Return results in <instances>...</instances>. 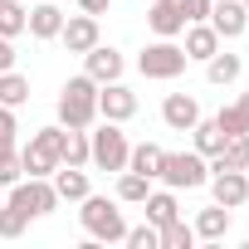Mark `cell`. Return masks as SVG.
<instances>
[{
  "label": "cell",
  "instance_id": "8",
  "mask_svg": "<svg viewBox=\"0 0 249 249\" xmlns=\"http://www.w3.org/2000/svg\"><path fill=\"white\" fill-rule=\"evenodd\" d=\"M210 196H215V205H225V210H239L244 200H249V176L244 171H234V166H210Z\"/></svg>",
  "mask_w": 249,
  "mask_h": 249
},
{
  "label": "cell",
  "instance_id": "35",
  "mask_svg": "<svg viewBox=\"0 0 249 249\" xmlns=\"http://www.w3.org/2000/svg\"><path fill=\"white\" fill-rule=\"evenodd\" d=\"M5 69H15V39L0 35V73H5Z\"/></svg>",
  "mask_w": 249,
  "mask_h": 249
},
{
  "label": "cell",
  "instance_id": "12",
  "mask_svg": "<svg viewBox=\"0 0 249 249\" xmlns=\"http://www.w3.org/2000/svg\"><path fill=\"white\" fill-rule=\"evenodd\" d=\"M59 39H64L69 54H88V49L98 44V15H64Z\"/></svg>",
  "mask_w": 249,
  "mask_h": 249
},
{
  "label": "cell",
  "instance_id": "26",
  "mask_svg": "<svg viewBox=\"0 0 249 249\" xmlns=\"http://www.w3.org/2000/svg\"><path fill=\"white\" fill-rule=\"evenodd\" d=\"M210 166H234V171H244V166H249V132L225 137V152H220V157H210Z\"/></svg>",
  "mask_w": 249,
  "mask_h": 249
},
{
  "label": "cell",
  "instance_id": "39",
  "mask_svg": "<svg viewBox=\"0 0 249 249\" xmlns=\"http://www.w3.org/2000/svg\"><path fill=\"white\" fill-rule=\"evenodd\" d=\"M244 176H249V166H244Z\"/></svg>",
  "mask_w": 249,
  "mask_h": 249
},
{
  "label": "cell",
  "instance_id": "34",
  "mask_svg": "<svg viewBox=\"0 0 249 249\" xmlns=\"http://www.w3.org/2000/svg\"><path fill=\"white\" fill-rule=\"evenodd\" d=\"M181 15H186V25L210 20V0H181Z\"/></svg>",
  "mask_w": 249,
  "mask_h": 249
},
{
  "label": "cell",
  "instance_id": "11",
  "mask_svg": "<svg viewBox=\"0 0 249 249\" xmlns=\"http://www.w3.org/2000/svg\"><path fill=\"white\" fill-rule=\"evenodd\" d=\"M122 69H127V59H122L112 44H93V49L83 54V73H88L93 83H112V78H122Z\"/></svg>",
  "mask_w": 249,
  "mask_h": 249
},
{
  "label": "cell",
  "instance_id": "25",
  "mask_svg": "<svg viewBox=\"0 0 249 249\" xmlns=\"http://www.w3.org/2000/svg\"><path fill=\"white\" fill-rule=\"evenodd\" d=\"M20 103H30V78L5 69L0 73V107H20Z\"/></svg>",
  "mask_w": 249,
  "mask_h": 249
},
{
  "label": "cell",
  "instance_id": "32",
  "mask_svg": "<svg viewBox=\"0 0 249 249\" xmlns=\"http://www.w3.org/2000/svg\"><path fill=\"white\" fill-rule=\"evenodd\" d=\"M215 122H220V132H225V137H239V132H249V122L239 117V107H220V112H215Z\"/></svg>",
  "mask_w": 249,
  "mask_h": 249
},
{
  "label": "cell",
  "instance_id": "38",
  "mask_svg": "<svg viewBox=\"0 0 249 249\" xmlns=\"http://www.w3.org/2000/svg\"><path fill=\"white\" fill-rule=\"evenodd\" d=\"M239 5H244V10H249V0H239Z\"/></svg>",
  "mask_w": 249,
  "mask_h": 249
},
{
  "label": "cell",
  "instance_id": "18",
  "mask_svg": "<svg viewBox=\"0 0 249 249\" xmlns=\"http://www.w3.org/2000/svg\"><path fill=\"white\" fill-rule=\"evenodd\" d=\"M49 181H54V196L59 200H83L88 196V171L83 166H54Z\"/></svg>",
  "mask_w": 249,
  "mask_h": 249
},
{
  "label": "cell",
  "instance_id": "29",
  "mask_svg": "<svg viewBox=\"0 0 249 249\" xmlns=\"http://www.w3.org/2000/svg\"><path fill=\"white\" fill-rule=\"evenodd\" d=\"M25 225H30V215H25V210H15L10 200L0 205V239H20V234H25Z\"/></svg>",
  "mask_w": 249,
  "mask_h": 249
},
{
  "label": "cell",
  "instance_id": "19",
  "mask_svg": "<svg viewBox=\"0 0 249 249\" xmlns=\"http://www.w3.org/2000/svg\"><path fill=\"white\" fill-rule=\"evenodd\" d=\"M142 205H147V225H157V230L171 225V220H181V205H176V191H171V186H166V191H152Z\"/></svg>",
  "mask_w": 249,
  "mask_h": 249
},
{
  "label": "cell",
  "instance_id": "4",
  "mask_svg": "<svg viewBox=\"0 0 249 249\" xmlns=\"http://www.w3.org/2000/svg\"><path fill=\"white\" fill-rule=\"evenodd\" d=\"M59 147H64V127H39V132L20 147V171H25V176H54Z\"/></svg>",
  "mask_w": 249,
  "mask_h": 249
},
{
  "label": "cell",
  "instance_id": "31",
  "mask_svg": "<svg viewBox=\"0 0 249 249\" xmlns=\"http://www.w3.org/2000/svg\"><path fill=\"white\" fill-rule=\"evenodd\" d=\"M122 244L127 249H157V225H127Z\"/></svg>",
  "mask_w": 249,
  "mask_h": 249
},
{
  "label": "cell",
  "instance_id": "3",
  "mask_svg": "<svg viewBox=\"0 0 249 249\" xmlns=\"http://www.w3.org/2000/svg\"><path fill=\"white\" fill-rule=\"evenodd\" d=\"M127 152H132V142L122 132V122L103 117V127L88 132V166H98V171H127Z\"/></svg>",
  "mask_w": 249,
  "mask_h": 249
},
{
  "label": "cell",
  "instance_id": "6",
  "mask_svg": "<svg viewBox=\"0 0 249 249\" xmlns=\"http://www.w3.org/2000/svg\"><path fill=\"white\" fill-rule=\"evenodd\" d=\"M157 181H166L171 191H196V186L210 181V161H205L200 152H166Z\"/></svg>",
  "mask_w": 249,
  "mask_h": 249
},
{
  "label": "cell",
  "instance_id": "37",
  "mask_svg": "<svg viewBox=\"0 0 249 249\" xmlns=\"http://www.w3.org/2000/svg\"><path fill=\"white\" fill-rule=\"evenodd\" d=\"M234 107H239V117L249 122V93H239V103H234Z\"/></svg>",
  "mask_w": 249,
  "mask_h": 249
},
{
  "label": "cell",
  "instance_id": "2",
  "mask_svg": "<svg viewBox=\"0 0 249 249\" xmlns=\"http://www.w3.org/2000/svg\"><path fill=\"white\" fill-rule=\"evenodd\" d=\"M93 117H98V83L78 73L59 88V127H93Z\"/></svg>",
  "mask_w": 249,
  "mask_h": 249
},
{
  "label": "cell",
  "instance_id": "24",
  "mask_svg": "<svg viewBox=\"0 0 249 249\" xmlns=\"http://www.w3.org/2000/svg\"><path fill=\"white\" fill-rule=\"evenodd\" d=\"M152 196V181L147 176H137V171H117V200L122 205H142Z\"/></svg>",
  "mask_w": 249,
  "mask_h": 249
},
{
  "label": "cell",
  "instance_id": "40",
  "mask_svg": "<svg viewBox=\"0 0 249 249\" xmlns=\"http://www.w3.org/2000/svg\"><path fill=\"white\" fill-rule=\"evenodd\" d=\"M0 5H5V0H0Z\"/></svg>",
  "mask_w": 249,
  "mask_h": 249
},
{
  "label": "cell",
  "instance_id": "16",
  "mask_svg": "<svg viewBox=\"0 0 249 249\" xmlns=\"http://www.w3.org/2000/svg\"><path fill=\"white\" fill-rule=\"evenodd\" d=\"M181 49H186V59H200V64H205V59L220 49V35L210 30V20H196V25H186V44H181Z\"/></svg>",
  "mask_w": 249,
  "mask_h": 249
},
{
  "label": "cell",
  "instance_id": "36",
  "mask_svg": "<svg viewBox=\"0 0 249 249\" xmlns=\"http://www.w3.org/2000/svg\"><path fill=\"white\" fill-rule=\"evenodd\" d=\"M107 5H112V0H78L83 15H107Z\"/></svg>",
  "mask_w": 249,
  "mask_h": 249
},
{
  "label": "cell",
  "instance_id": "1",
  "mask_svg": "<svg viewBox=\"0 0 249 249\" xmlns=\"http://www.w3.org/2000/svg\"><path fill=\"white\" fill-rule=\"evenodd\" d=\"M78 205H83V210H78V220H83L88 239H98V244H122V234H127V220H122L117 200H107V196H93V191H88Z\"/></svg>",
  "mask_w": 249,
  "mask_h": 249
},
{
  "label": "cell",
  "instance_id": "9",
  "mask_svg": "<svg viewBox=\"0 0 249 249\" xmlns=\"http://www.w3.org/2000/svg\"><path fill=\"white\" fill-rule=\"evenodd\" d=\"M98 117H107V122H127V117H137V93L122 83V78L98 83Z\"/></svg>",
  "mask_w": 249,
  "mask_h": 249
},
{
  "label": "cell",
  "instance_id": "14",
  "mask_svg": "<svg viewBox=\"0 0 249 249\" xmlns=\"http://www.w3.org/2000/svg\"><path fill=\"white\" fill-rule=\"evenodd\" d=\"M147 25L157 39H176L186 30V15H181V0H152V10H147Z\"/></svg>",
  "mask_w": 249,
  "mask_h": 249
},
{
  "label": "cell",
  "instance_id": "10",
  "mask_svg": "<svg viewBox=\"0 0 249 249\" xmlns=\"http://www.w3.org/2000/svg\"><path fill=\"white\" fill-rule=\"evenodd\" d=\"M210 30L220 39H239L249 30V10L239 5V0H210Z\"/></svg>",
  "mask_w": 249,
  "mask_h": 249
},
{
  "label": "cell",
  "instance_id": "20",
  "mask_svg": "<svg viewBox=\"0 0 249 249\" xmlns=\"http://www.w3.org/2000/svg\"><path fill=\"white\" fill-rule=\"evenodd\" d=\"M191 230H196V239H225V234H230V210H225V205H205Z\"/></svg>",
  "mask_w": 249,
  "mask_h": 249
},
{
  "label": "cell",
  "instance_id": "30",
  "mask_svg": "<svg viewBox=\"0 0 249 249\" xmlns=\"http://www.w3.org/2000/svg\"><path fill=\"white\" fill-rule=\"evenodd\" d=\"M20 176H25V171H20V152H15V147H0V186L10 191Z\"/></svg>",
  "mask_w": 249,
  "mask_h": 249
},
{
  "label": "cell",
  "instance_id": "13",
  "mask_svg": "<svg viewBox=\"0 0 249 249\" xmlns=\"http://www.w3.org/2000/svg\"><path fill=\"white\" fill-rule=\"evenodd\" d=\"M161 122L171 132H191L196 122H200V103L191 98V93H166V103H161Z\"/></svg>",
  "mask_w": 249,
  "mask_h": 249
},
{
  "label": "cell",
  "instance_id": "33",
  "mask_svg": "<svg viewBox=\"0 0 249 249\" xmlns=\"http://www.w3.org/2000/svg\"><path fill=\"white\" fill-rule=\"evenodd\" d=\"M15 132H20L15 107H0V147H15Z\"/></svg>",
  "mask_w": 249,
  "mask_h": 249
},
{
  "label": "cell",
  "instance_id": "23",
  "mask_svg": "<svg viewBox=\"0 0 249 249\" xmlns=\"http://www.w3.org/2000/svg\"><path fill=\"white\" fill-rule=\"evenodd\" d=\"M191 132H196V152H200L205 161L225 152V132H220V122H215V117H200V122H196Z\"/></svg>",
  "mask_w": 249,
  "mask_h": 249
},
{
  "label": "cell",
  "instance_id": "5",
  "mask_svg": "<svg viewBox=\"0 0 249 249\" xmlns=\"http://www.w3.org/2000/svg\"><path fill=\"white\" fill-rule=\"evenodd\" d=\"M15 210H25L30 220H39V215H54L59 210V196H54V181L49 176H20L15 186H10V196H5Z\"/></svg>",
  "mask_w": 249,
  "mask_h": 249
},
{
  "label": "cell",
  "instance_id": "15",
  "mask_svg": "<svg viewBox=\"0 0 249 249\" xmlns=\"http://www.w3.org/2000/svg\"><path fill=\"white\" fill-rule=\"evenodd\" d=\"M25 30H30L35 39H59V30H64V10L54 5V0H39V5L30 10V20H25Z\"/></svg>",
  "mask_w": 249,
  "mask_h": 249
},
{
  "label": "cell",
  "instance_id": "17",
  "mask_svg": "<svg viewBox=\"0 0 249 249\" xmlns=\"http://www.w3.org/2000/svg\"><path fill=\"white\" fill-rule=\"evenodd\" d=\"M161 161H166V152H161L157 142H137V147L127 152V171H137V176H147V181L161 176Z\"/></svg>",
  "mask_w": 249,
  "mask_h": 249
},
{
  "label": "cell",
  "instance_id": "28",
  "mask_svg": "<svg viewBox=\"0 0 249 249\" xmlns=\"http://www.w3.org/2000/svg\"><path fill=\"white\" fill-rule=\"evenodd\" d=\"M25 20H30V10L20 5V0H5V5H0V35H5V39H20Z\"/></svg>",
  "mask_w": 249,
  "mask_h": 249
},
{
  "label": "cell",
  "instance_id": "21",
  "mask_svg": "<svg viewBox=\"0 0 249 249\" xmlns=\"http://www.w3.org/2000/svg\"><path fill=\"white\" fill-rule=\"evenodd\" d=\"M239 69H244V64H239V54H225V49H215V54L205 59V78H210L215 88L234 83V78H239Z\"/></svg>",
  "mask_w": 249,
  "mask_h": 249
},
{
  "label": "cell",
  "instance_id": "27",
  "mask_svg": "<svg viewBox=\"0 0 249 249\" xmlns=\"http://www.w3.org/2000/svg\"><path fill=\"white\" fill-rule=\"evenodd\" d=\"M191 244H196V230L186 220H171L157 230V249H191Z\"/></svg>",
  "mask_w": 249,
  "mask_h": 249
},
{
  "label": "cell",
  "instance_id": "22",
  "mask_svg": "<svg viewBox=\"0 0 249 249\" xmlns=\"http://www.w3.org/2000/svg\"><path fill=\"white\" fill-rule=\"evenodd\" d=\"M59 166H88V127H64Z\"/></svg>",
  "mask_w": 249,
  "mask_h": 249
},
{
  "label": "cell",
  "instance_id": "7",
  "mask_svg": "<svg viewBox=\"0 0 249 249\" xmlns=\"http://www.w3.org/2000/svg\"><path fill=\"white\" fill-rule=\"evenodd\" d=\"M186 64H191V59H186V49H181L176 39H157V44H147L142 59H137L142 78H161V83H166V78H181Z\"/></svg>",
  "mask_w": 249,
  "mask_h": 249
}]
</instances>
